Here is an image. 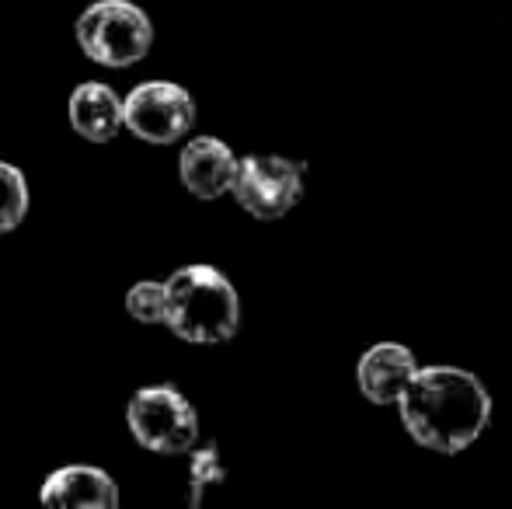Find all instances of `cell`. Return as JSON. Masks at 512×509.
<instances>
[{
  "label": "cell",
  "instance_id": "cell-1",
  "mask_svg": "<svg viewBox=\"0 0 512 509\" xmlns=\"http://www.w3.org/2000/svg\"><path fill=\"white\" fill-rule=\"evenodd\" d=\"M401 426L432 454H464L492 422V394L478 374L464 367H418L394 401Z\"/></svg>",
  "mask_w": 512,
  "mask_h": 509
},
{
  "label": "cell",
  "instance_id": "cell-2",
  "mask_svg": "<svg viewBox=\"0 0 512 509\" xmlns=\"http://www.w3.org/2000/svg\"><path fill=\"white\" fill-rule=\"evenodd\" d=\"M164 325L192 346H223L241 328V297L213 265H185L164 283Z\"/></svg>",
  "mask_w": 512,
  "mask_h": 509
},
{
  "label": "cell",
  "instance_id": "cell-3",
  "mask_svg": "<svg viewBox=\"0 0 512 509\" xmlns=\"http://www.w3.org/2000/svg\"><path fill=\"white\" fill-rule=\"evenodd\" d=\"M77 46L91 63L126 70L154 46V25L133 0H98L77 18Z\"/></svg>",
  "mask_w": 512,
  "mask_h": 509
},
{
  "label": "cell",
  "instance_id": "cell-4",
  "mask_svg": "<svg viewBox=\"0 0 512 509\" xmlns=\"http://www.w3.org/2000/svg\"><path fill=\"white\" fill-rule=\"evenodd\" d=\"M126 422L129 433L140 447L154 450V454L175 457V454H189L199 443V415L189 405L182 391L168 384L157 387H143L133 394L126 408Z\"/></svg>",
  "mask_w": 512,
  "mask_h": 509
},
{
  "label": "cell",
  "instance_id": "cell-5",
  "mask_svg": "<svg viewBox=\"0 0 512 509\" xmlns=\"http://www.w3.org/2000/svg\"><path fill=\"white\" fill-rule=\"evenodd\" d=\"M230 192L255 220H279L304 196V164L276 154L241 157Z\"/></svg>",
  "mask_w": 512,
  "mask_h": 509
},
{
  "label": "cell",
  "instance_id": "cell-6",
  "mask_svg": "<svg viewBox=\"0 0 512 509\" xmlns=\"http://www.w3.org/2000/svg\"><path fill=\"white\" fill-rule=\"evenodd\" d=\"M122 126L147 143H178L196 126V102L182 84L147 81L122 102Z\"/></svg>",
  "mask_w": 512,
  "mask_h": 509
},
{
  "label": "cell",
  "instance_id": "cell-7",
  "mask_svg": "<svg viewBox=\"0 0 512 509\" xmlns=\"http://www.w3.org/2000/svg\"><path fill=\"white\" fill-rule=\"evenodd\" d=\"M418 360L408 346L401 342H377L359 356L356 367V384L363 391V398L370 405H394L401 398V391L415 377Z\"/></svg>",
  "mask_w": 512,
  "mask_h": 509
},
{
  "label": "cell",
  "instance_id": "cell-8",
  "mask_svg": "<svg viewBox=\"0 0 512 509\" xmlns=\"http://www.w3.org/2000/svg\"><path fill=\"white\" fill-rule=\"evenodd\" d=\"M178 171H182V182L192 196L220 199V196H227L230 185H234L237 157H234V150L223 140H216V136H196V140L185 143Z\"/></svg>",
  "mask_w": 512,
  "mask_h": 509
},
{
  "label": "cell",
  "instance_id": "cell-9",
  "mask_svg": "<svg viewBox=\"0 0 512 509\" xmlns=\"http://www.w3.org/2000/svg\"><path fill=\"white\" fill-rule=\"evenodd\" d=\"M42 503L56 509H115L119 489L102 468L70 464L42 482Z\"/></svg>",
  "mask_w": 512,
  "mask_h": 509
},
{
  "label": "cell",
  "instance_id": "cell-10",
  "mask_svg": "<svg viewBox=\"0 0 512 509\" xmlns=\"http://www.w3.org/2000/svg\"><path fill=\"white\" fill-rule=\"evenodd\" d=\"M70 126L91 143H108L122 129V98L108 84H77L70 95Z\"/></svg>",
  "mask_w": 512,
  "mask_h": 509
},
{
  "label": "cell",
  "instance_id": "cell-11",
  "mask_svg": "<svg viewBox=\"0 0 512 509\" xmlns=\"http://www.w3.org/2000/svg\"><path fill=\"white\" fill-rule=\"evenodd\" d=\"M28 213V182L14 164L0 161V234H11L21 227Z\"/></svg>",
  "mask_w": 512,
  "mask_h": 509
},
{
  "label": "cell",
  "instance_id": "cell-12",
  "mask_svg": "<svg viewBox=\"0 0 512 509\" xmlns=\"http://www.w3.org/2000/svg\"><path fill=\"white\" fill-rule=\"evenodd\" d=\"M126 311L140 325H164V283L143 279L126 293Z\"/></svg>",
  "mask_w": 512,
  "mask_h": 509
},
{
  "label": "cell",
  "instance_id": "cell-13",
  "mask_svg": "<svg viewBox=\"0 0 512 509\" xmlns=\"http://www.w3.org/2000/svg\"><path fill=\"white\" fill-rule=\"evenodd\" d=\"M223 478H227V468L220 464V454H216V447L196 450V454H192V485H189L192 506H199L203 492L209 489V485H220Z\"/></svg>",
  "mask_w": 512,
  "mask_h": 509
}]
</instances>
